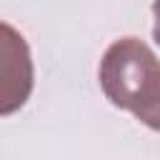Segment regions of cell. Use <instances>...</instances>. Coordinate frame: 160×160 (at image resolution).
<instances>
[{
	"label": "cell",
	"mask_w": 160,
	"mask_h": 160,
	"mask_svg": "<svg viewBox=\"0 0 160 160\" xmlns=\"http://www.w3.org/2000/svg\"><path fill=\"white\" fill-rule=\"evenodd\" d=\"M100 85L115 108L135 115L160 85V60L142 40L120 38L100 60Z\"/></svg>",
	"instance_id": "cell-1"
},
{
	"label": "cell",
	"mask_w": 160,
	"mask_h": 160,
	"mask_svg": "<svg viewBox=\"0 0 160 160\" xmlns=\"http://www.w3.org/2000/svg\"><path fill=\"white\" fill-rule=\"evenodd\" d=\"M152 12H155V28H152V38L155 42H160V2L152 5Z\"/></svg>",
	"instance_id": "cell-4"
},
{
	"label": "cell",
	"mask_w": 160,
	"mask_h": 160,
	"mask_svg": "<svg viewBox=\"0 0 160 160\" xmlns=\"http://www.w3.org/2000/svg\"><path fill=\"white\" fill-rule=\"evenodd\" d=\"M32 58L25 38L8 22H0V115L18 112L32 92Z\"/></svg>",
	"instance_id": "cell-2"
},
{
	"label": "cell",
	"mask_w": 160,
	"mask_h": 160,
	"mask_svg": "<svg viewBox=\"0 0 160 160\" xmlns=\"http://www.w3.org/2000/svg\"><path fill=\"white\" fill-rule=\"evenodd\" d=\"M135 118H138L142 125H148V128H152V130L160 132V85H158L155 95H152V98L135 112Z\"/></svg>",
	"instance_id": "cell-3"
}]
</instances>
